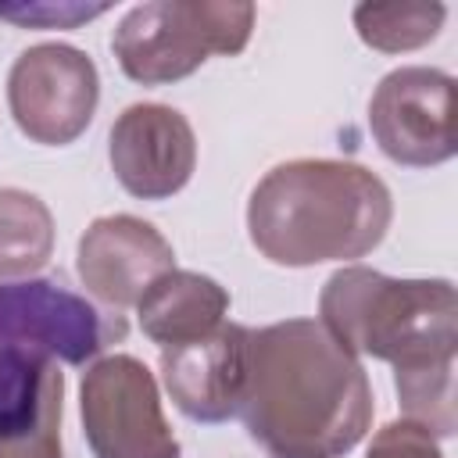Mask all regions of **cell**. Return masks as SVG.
Masks as SVG:
<instances>
[{"instance_id":"cell-1","label":"cell","mask_w":458,"mask_h":458,"mask_svg":"<svg viewBox=\"0 0 458 458\" xmlns=\"http://www.w3.org/2000/svg\"><path fill=\"white\" fill-rule=\"evenodd\" d=\"M276 458H340L372 422L361 361L315 318L247 329V379L236 411Z\"/></svg>"},{"instance_id":"cell-2","label":"cell","mask_w":458,"mask_h":458,"mask_svg":"<svg viewBox=\"0 0 458 458\" xmlns=\"http://www.w3.org/2000/svg\"><path fill=\"white\" fill-rule=\"evenodd\" d=\"M390 218L386 182L365 165L329 157L276 165L247 204L250 243L286 268L365 258L386 236Z\"/></svg>"},{"instance_id":"cell-3","label":"cell","mask_w":458,"mask_h":458,"mask_svg":"<svg viewBox=\"0 0 458 458\" xmlns=\"http://www.w3.org/2000/svg\"><path fill=\"white\" fill-rule=\"evenodd\" d=\"M318 322L354 358H379L394 376L454 365L458 297L447 279H394L365 265L336 268L318 293Z\"/></svg>"},{"instance_id":"cell-4","label":"cell","mask_w":458,"mask_h":458,"mask_svg":"<svg viewBox=\"0 0 458 458\" xmlns=\"http://www.w3.org/2000/svg\"><path fill=\"white\" fill-rule=\"evenodd\" d=\"M250 4L150 0L118 21L111 50L132 82L165 86L193 75L211 54H240L250 39Z\"/></svg>"},{"instance_id":"cell-5","label":"cell","mask_w":458,"mask_h":458,"mask_svg":"<svg viewBox=\"0 0 458 458\" xmlns=\"http://www.w3.org/2000/svg\"><path fill=\"white\" fill-rule=\"evenodd\" d=\"M129 322L122 311L97 308L61 276H29L0 283V344L32 347L64 365H86L111 344H122Z\"/></svg>"},{"instance_id":"cell-6","label":"cell","mask_w":458,"mask_h":458,"mask_svg":"<svg viewBox=\"0 0 458 458\" xmlns=\"http://www.w3.org/2000/svg\"><path fill=\"white\" fill-rule=\"evenodd\" d=\"M79 415L97 458H179L154 372L132 354H107L82 372Z\"/></svg>"},{"instance_id":"cell-7","label":"cell","mask_w":458,"mask_h":458,"mask_svg":"<svg viewBox=\"0 0 458 458\" xmlns=\"http://www.w3.org/2000/svg\"><path fill=\"white\" fill-rule=\"evenodd\" d=\"M100 75L86 50L68 43H39L14 57L7 75V107L14 125L43 147L79 140L97 111Z\"/></svg>"},{"instance_id":"cell-8","label":"cell","mask_w":458,"mask_h":458,"mask_svg":"<svg viewBox=\"0 0 458 458\" xmlns=\"http://www.w3.org/2000/svg\"><path fill=\"white\" fill-rule=\"evenodd\" d=\"M369 129L379 150L408 168L454 157V79L440 68H394L369 100Z\"/></svg>"},{"instance_id":"cell-9","label":"cell","mask_w":458,"mask_h":458,"mask_svg":"<svg viewBox=\"0 0 458 458\" xmlns=\"http://www.w3.org/2000/svg\"><path fill=\"white\" fill-rule=\"evenodd\" d=\"M114 179L140 200L179 193L197 168V136L182 111L168 104H129L107 140Z\"/></svg>"},{"instance_id":"cell-10","label":"cell","mask_w":458,"mask_h":458,"mask_svg":"<svg viewBox=\"0 0 458 458\" xmlns=\"http://www.w3.org/2000/svg\"><path fill=\"white\" fill-rule=\"evenodd\" d=\"M172 268V243L136 215L93 218L79 240V279L111 311L136 308L147 286Z\"/></svg>"},{"instance_id":"cell-11","label":"cell","mask_w":458,"mask_h":458,"mask_svg":"<svg viewBox=\"0 0 458 458\" xmlns=\"http://www.w3.org/2000/svg\"><path fill=\"white\" fill-rule=\"evenodd\" d=\"M161 379L193 422H225L240 411L247 379V326L222 322L208 336L161 347Z\"/></svg>"},{"instance_id":"cell-12","label":"cell","mask_w":458,"mask_h":458,"mask_svg":"<svg viewBox=\"0 0 458 458\" xmlns=\"http://www.w3.org/2000/svg\"><path fill=\"white\" fill-rule=\"evenodd\" d=\"M64 376L54 358L0 344V454L61 444Z\"/></svg>"},{"instance_id":"cell-13","label":"cell","mask_w":458,"mask_h":458,"mask_svg":"<svg viewBox=\"0 0 458 458\" xmlns=\"http://www.w3.org/2000/svg\"><path fill=\"white\" fill-rule=\"evenodd\" d=\"M225 311H229L225 286H218L211 276L186 268H172L157 276L147 286V293L136 301L140 329L161 347L208 336L225 322Z\"/></svg>"},{"instance_id":"cell-14","label":"cell","mask_w":458,"mask_h":458,"mask_svg":"<svg viewBox=\"0 0 458 458\" xmlns=\"http://www.w3.org/2000/svg\"><path fill=\"white\" fill-rule=\"evenodd\" d=\"M54 254V215L25 190H0V283L36 276Z\"/></svg>"},{"instance_id":"cell-15","label":"cell","mask_w":458,"mask_h":458,"mask_svg":"<svg viewBox=\"0 0 458 458\" xmlns=\"http://www.w3.org/2000/svg\"><path fill=\"white\" fill-rule=\"evenodd\" d=\"M447 11L444 4H358L354 7V29L361 43L383 54H401L429 43Z\"/></svg>"},{"instance_id":"cell-16","label":"cell","mask_w":458,"mask_h":458,"mask_svg":"<svg viewBox=\"0 0 458 458\" xmlns=\"http://www.w3.org/2000/svg\"><path fill=\"white\" fill-rule=\"evenodd\" d=\"M104 11L107 4H0V18L21 29H75Z\"/></svg>"},{"instance_id":"cell-17","label":"cell","mask_w":458,"mask_h":458,"mask_svg":"<svg viewBox=\"0 0 458 458\" xmlns=\"http://www.w3.org/2000/svg\"><path fill=\"white\" fill-rule=\"evenodd\" d=\"M365 458H444L437 437L411 422V419H401V422H390L383 426L372 444H369V454Z\"/></svg>"},{"instance_id":"cell-18","label":"cell","mask_w":458,"mask_h":458,"mask_svg":"<svg viewBox=\"0 0 458 458\" xmlns=\"http://www.w3.org/2000/svg\"><path fill=\"white\" fill-rule=\"evenodd\" d=\"M0 458H64V454H61V444H47V447H36V451H21V454H0Z\"/></svg>"}]
</instances>
